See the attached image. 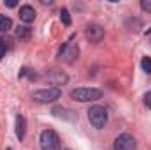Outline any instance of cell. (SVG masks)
Segmentation results:
<instances>
[{
	"mask_svg": "<svg viewBox=\"0 0 151 150\" xmlns=\"http://www.w3.org/2000/svg\"><path fill=\"white\" fill-rule=\"evenodd\" d=\"M62 97V90L58 87H51V88H42V90H37L32 94V99L37 101V103H42V104H47V103H53L56 99Z\"/></svg>",
	"mask_w": 151,
	"mask_h": 150,
	"instance_id": "cell-3",
	"label": "cell"
},
{
	"mask_svg": "<svg viewBox=\"0 0 151 150\" xmlns=\"http://www.w3.org/2000/svg\"><path fill=\"white\" fill-rule=\"evenodd\" d=\"M141 9L146 11V12H151V0H142L141 2Z\"/></svg>",
	"mask_w": 151,
	"mask_h": 150,
	"instance_id": "cell-16",
	"label": "cell"
},
{
	"mask_svg": "<svg viewBox=\"0 0 151 150\" xmlns=\"http://www.w3.org/2000/svg\"><path fill=\"white\" fill-rule=\"evenodd\" d=\"M11 28H12L11 18H7L5 14H0V32H9Z\"/></svg>",
	"mask_w": 151,
	"mask_h": 150,
	"instance_id": "cell-11",
	"label": "cell"
},
{
	"mask_svg": "<svg viewBox=\"0 0 151 150\" xmlns=\"http://www.w3.org/2000/svg\"><path fill=\"white\" fill-rule=\"evenodd\" d=\"M86 37L90 42H100L104 39V28L100 25H90L86 28Z\"/></svg>",
	"mask_w": 151,
	"mask_h": 150,
	"instance_id": "cell-7",
	"label": "cell"
},
{
	"mask_svg": "<svg viewBox=\"0 0 151 150\" xmlns=\"http://www.w3.org/2000/svg\"><path fill=\"white\" fill-rule=\"evenodd\" d=\"M40 149L42 150H60V138L53 129L40 133Z\"/></svg>",
	"mask_w": 151,
	"mask_h": 150,
	"instance_id": "cell-4",
	"label": "cell"
},
{
	"mask_svg": "<svg viewBox=\"0 0 151 150\" xmlns=\"http://www.w3.org/2000/svg\"><path fill=\"white\" fill-rule=\"evenodd\" d=\"M30 36H32V30H30L28 27H18V30H16V37L19 39V41H27Z\"/></svg>",
	"mask_w": 151,
	"mask_h": 150,
	"instance_id": "cell-12",
	"label": "cell"
},
{
	"mask_svg": "<svg viewBox=\"0 0 151 150\" xmlns=\"http://www.w3.org/2000/svg\"><path fill=\"white\" fill-rule=\"evenodd\" d=\"M19 20L25 23H32L35 20V9L32 5H21L19 7Z\"/></svg>",
	"mask_w": 151,
	"mask_h": 150,
	"instance_id": "cell-8",
	"label": "cell"
},
{
	"mask_svg": "<svg viewBox=\"0 0 151 150\" xmlns=\"http://www.w3.org/2000/svg\"><path fill=\"white\" fill-rule=\"evenodd\" d=\"M58 57H60V60H63V62H67V64H72L77 60V57H79V48H77V44L76 42H65L62 48H60V51H58Z\"/></svg>",
	"mask_w": 151,
	"mask_h": 150,
	"instance_id": "cell-5",
	"label": "cell"
},
{
	"mask_svg": "<svg viewBox=\"0 0 151 150\" xmlns=\"http://www.w3.org/2000/svg\"><path fill=\"white\" fill-rule=\"evenodd\" d=\"M60 20L63 21V25H70V14H69V11L67 9H62V12H60Z\"/></svg>",
	"mask_w": 151,
	"mask_h": 150,
	"instance_id": "cell-15",
	"label": "cell"
},
{
	"mask_svg": "<svg viewBox=\"0 0 151 150\" xmlns=\"http://www.w3.org/2000/svg\"><path fill=\"white\" fill-rule=\"evenodd\" d=\"M144 104H146V108L151 110V92H148V94L144 95Z\"/></svg>",
	"mask_w": 151,
	"mask_h": 150,
	"instance_id": "cell-18",
	"label": "cell"
},
{
	"mask_svg": "<svg viewBox=\"0 0 151 150\" xmlns=\"http://www.w3.org/2000/svg\"><path fill=\"white\" fill-rule=\"evenodd\" d=\"M70 97L79 103H90V101H97L102 97V90L99 88H76L70 92Z\"/></svg>",
	"mask_w": 151,
	"mask_h": 150,
	"instance_id": "cell-2",
	"label": "cell"
},
{
	"mask_svg": "<svg viewBox=\"0 0 151 150\" xmlns=\"http://www.w3.org/2000/svg\"><path fill=\"white\" fill-rule=\"evenodd\" d=\"M49 79H51L55 85H60V83H65V81H67V76L62 74V73H56V74L49 76Z\"/></svg>",
	"mask_w": 151,
	"mask_h": 150,
	"instance_id": "cell-13",
	"label": "cell"
},
{
	"mask_svg": "<svg viewBox=\"0 0 151 150\" xmlns=\"http://www.w3.org/2000/svg\"><path fill=\"white\" fill-rule=\"evenodd\" d=\"M141 67H142V71H144V73L151 74V58H150V57H144V58L141 60Z\"/></svg>",
	"mask_w": 151,
	"mask_h": 150,
	"instance_id": "cell-14",
	"label": "cell"
},
{
	"mask_svg": "<svg viewBox=\"0 0 151 150\" xmlns=\"http://www.w3.org/2000/svg\"><path fill=\"white\" fill-rule=\"evenodd\" d=\"M88 120L93 127L97 129H104L107 124V111L104 106H91L88 110Z\"/></svg>",
	"mask_w": 151,
	"mask_h": 150,
	"instance_id": "cell-1",
	"label": "cell"
},
{
	"mask_svg": "<svg viewBox=\"0 0 151 150\" xmlns=\"http://www.w3.org/2000/svg\"><path fill=\"white\" fill-rule=\"evenodd\" d=\"M7 51H9V50H7V46L4 44V41H2V37H0V60L5 57V53H7Z\"/></svg>",
	"mask_w": 151,
	"mask_h": 150,
	"instance_id": "cell-17",
	"label": "cell"
},
{
	"mask_svg": "<svg viewBox=\"0 0 151 150\" xmlns=\"http://www.w3.org/2000/svg\"><path fill=\"white\" fill-rule=\"evenodd\" d=\"M51 113L55 115V117H58V118H65V120H77V115L74 111H70V110H65V108H60V106H55Z\"/></svg>",
	"mask_w": 151,
	"mask_h": 150,
	"instance_id": "cell-9",
	"label": "cell"
},
{
	"mask_svg": "<svg viewBox=\"0 0 151 150\" xmlns=\"http://www.w3.org/2000/svg\"><path fill=\"white\" fill-rule=\"evenodd\" d=\"M25 134H27V120L21 115H18L16 117V136L21 141V140H25Z\"/></svg>",
	"mask_w": 151,
	"mask_h": 150,
	"instance_id": "cell-10",
	"label": "cell"
},
{
	"mask_svg": "<svg viewBox=\"0 0 151 150\" xmlns=\"http://www.w3.org/2000/svg\"><path fill=\"white\" fill-rule=\"evenodd\" d=\"M114 150H135V140L132 134H119L114 140Z\"/></svg>",
	"mask_w": 151,
	"mask_h": 150,
	"instance_id": "cell-6",
	"label": "cell"
},
{
	"mask_svg": "<svg viewBox=\"0 0 151 150\" xmlns=\"http://www.w3.org/2000/svg\"><path fill=\"white\" fill-rule=\"evenodd\" d=\"M7 150H12V149H7Z\"/></svg>",
	"mask_w": 151,
	"mask_h": 150,
	"instance_id": "cell-20",
	"label": "cell"
},
{
	"mask_svg": "<svg viewBox=\"0 0 151 150\" xmlns=\"http://www.w3.org/2000/svg\"><path fill=\"white\" fill-rule=\"evenodd\" d=\"M5 5H7V7H16V5H18V2H14V0H9V2H5Z\"/></svg>",
	"mask_w": 151,
	"mask_h": 150,
	"instance_id": "cell-19",
	"label": "cell"
}]
</instances>
